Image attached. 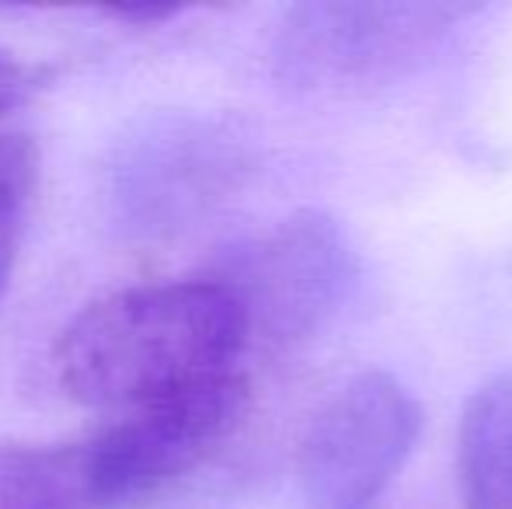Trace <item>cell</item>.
Wrapping results in <instances>:
<instances>
[{
	"label": "cell",
	"instance_id": "1",
	"mask_svg": "<svg viewBox=\"0 0 512 509\" xmlns=\"http://www.w3.org/2000/svg\"><path fill=\"white\" fill-rule=\"evenodd\" d=\"M248 314L216 279H175L108 293L84 307L53 349L63 394L95 408H143L241 377Z\"/></svg>",
	"mask_w": 512,
	"mask_h": 509
},
{
	"label": "cell",
	"instance_id": "2",
	"mask_svg": "<svg viewBox=\"0 0 512 509\" xmlns=\"http://www.w3.org/2000/svg\"><path fill=\"white\" fill-rule=\"evenodd\" d=\"M244 412V374L126 412L88 440L98 506L133 509L168 496L234 440Z\"/></svg>",
	"mask_w": 512,
	"mask_h": 509
},
{
	"label": "cell",
	"instance_id": "3",
	"mask_svg": "<svg viewBox=\"0 0 512 509\" xmlns=\"http://www.w3.org/2000/svg\"><path fill=\"white\" fill-rule=\"evenodd\" d=\"M422 429L418 401L391 374L366 370L310 419L297 454L300 506L370 509L405 468Z\"/></svg>",
	"mask_w": 512,
	"mask_h": 509
},
{
	"label": "cell",
	"instance_id": "4",
	"mask_svg": "<svg viewBox=\"0 0 512 509\" xmlns=\"http://www.w3.org/2000/svg\"><path fill=\"white\" fill-rule=\"evenodd\" d=\"M471 7L460 4H304L276 42L279 77L297 88H366L418 63Z\"/></svg>",
	"mask_w": 512,
	"mask_h": 509
},
{
	"label": "cell",
	"instance_id": "5",
	"mask_svg": "<svg viewBox=\"0 0 512 509\" xmlns=\"http://www.w3.org/2000/svg\"><path fill=\"white\" fill-rule=\"evenodd\" d=\"M248 314L251 339L293 346L307 339L349 283V248L321 213H300L234 252L227 276Z\"/></svg>",
	"mask_w": 512,
	"mask_h": 509
},
{
	"label": "cell",
	"instance_id": "6",
	"mask_svg": "<svg viewBox=\"0 0 512 509\" xmlns=\"http://www.w3.org/2000/svg\"><path fill=\"white\" fill-rule=\"evenodd\" d=\"M241 171L223 133L196 123L143 129L112 164V199L133 231H164L196 217Z\"/></svg>",
	"mask_w": 512,
	"mask_h": 509
},
{
	"label": "cell",
	"instance_id": "7",
	"mask_svg": "<svg viewBox=\"0 0 512 509\" xmlns=\"http://www.w3.org/2000/svg\"><path fill=\"white\" fill-rule=\"evenodd\" d=\"M460 509H512V370L467 398L457 436Z\"/></svg>",
	"mask_w": 512,
	"mask_h": 509
},
{
	"label": "cell",
	"instance_id": "8",
	"mask_svg": "<svg viewBox=\"0 0 512 509\" xmlns=\"http://www.w3.org/2000/svg\"><path fill=\"white\" fill-rule=\"evenodd\" d=\"M0 509H102L88 443L42 447L0 440Z\"/></svg>",
	"mask_w": 512,
	"mask_h": 509
},
{
	"label": "cell",
	"instance_id": "9",
	"mask_svg": "<svg viewBox=\"0 0 512 509\" xmlns=\"http://www.w3.org/2000/svg\"><path fill=\"white\" fill-rule=\"evenodd\" d=\"M39 185V150L28 136H0V297L11 283Z\"/></svg>",
	"mask_w": 512,
	"mask_h": 509
},
{
	"label": "cell",
	"instance_id": "10",
	"mask_svg": "<svg viewBox=\"0 0 512 509\" xmlns=\"http://www.w3.org/2000/svg\"><path fill=\"white\" fill-rule=\"evenodd\" d=\"M42 81V70L28 67L25 60H18L14 53L0 49V116L11 112L14 105H21Z\"/></svg>",
	"mask_w": 512,
	"mask_h": 509
},
{
	"label": "cell",
	"instance_id": "11",
	"mask_svg": "<svg viewBox=\"0 0 512 509\" xmlns=\"http://www.w3.org/2000/svg\"><path fill=\"white\" fill-rule=\"evenodd\" d=\"M112 18H122L129 21V25H143V21H150V25H164V21L175 18V7H122V11H108Z\"/></svg>",
	"mask_w": 512,
	"mask_h": 509
}]
</instances>
